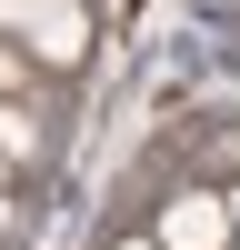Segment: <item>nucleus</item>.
Here are the masks:
<instances>
[{"instance_id":"nucleus-1","label":"nucleus","mask_w":240,"mask_h":250,"mask_svg":"<svg viewBox=\"0 0 240 250\" xmlns=\"http://www.w3.org/2000/svg\"><path fill=\"white\" fill-rule=\"evenodd\" d=\"M20 60H30V70H80V60H90V10H80V0H40V10L20 20Z\"/></svg>"},{"instance_id":"nucleus-2","label":"nucleus","mask_w":240,"mask_h":250,"mask_svg":"<svg viewBox=\"0 0 240 250\" xmlns=\"http://www.w3.org/2000/svg\"><path fill=\"white\" fill-rule=\"evenodd\" d=\"M150 240H160V250H230V210H220V190H200V180L170 190V200L150 210Z\"/></svg>"},{"instance_id":"nucleus-3","label":"nucleus","mask_w":240,"mask_h":250,"mask_svg":"<svg viewBox=\"0 0 240 250\" xmlns=\"http://www.w3.org/2000/svg\"><path fill=\"white\" fill-rule=\"evenodd\" d=\"M40 140H50V130H40L20 100H0V160H10V170H20V160H40Z\"/></svg>"},{"instance_id":"nucleus-4","label":"nucleus","mask_w":240,"mask_h":250,"mask_svg":"<svg viewBox=\"0 0 240 250\" xmlns=\"http://www.w3.org/2000/svg\"><path fill=\"white\" fill-rule=\"evenodd\" d=\"M20 90H30V60H20L10 40H0V100H20Z\"/></svg>"},{"instance_id":"nucleus-5","label":"nucleus","mask_w":240,"mask_h":250,"mask_svg":"<svg viewBox=\"0 0 240 250\" xmlns=\"http://www.w3.org/2000/svg\"><path fill=\"white\" fill-rule=\"evenodd\" d=\"M30 10H40V0H0V30L20 40V20H30Z\"/></svg>"},{"instance_id":"nucleus-6","label":"nucleus","mask_w":240,"mask_h":250,"mask_svg":"<svg viewBox=\"0 0 240 250\" xmlns=\"http://www.w3.org/2000/svg\"><path fill=\"white\" fill-rule=\"evenodd\" d=\"M220 210H230V240H240V180H230V190H220Z\"/></svg>"},{"instance_id":"nucleus-7","label":"nucleus","mask_w":240,"mask_h":250,"mask_svg":"<svg viewBox=\"0 0 240 250\" xmlns=\"http://www.w3.org/2000/svg\"><path fill=\"white\" fill-rule=\"evenodd\" d=\"M10 230H20V210H10V200H0V250H10Z\"/></svg>"},{"instance_id":"nucleus-8","label":"nucleus","mask_w":240,"mask_h":250,"mask_svg":"<svg viewBox=\"0 0 240 250\" xmlns=\"http://www.w3.org/2000/svg\"><path fill=\"white\" fill-rule=\"evenodd\" d=\"M110 250H160V240H150V230H130V240H110Z\"/></svg>"},{"instance_id":"nucleus-9","label":"nucleus","mask_w":240,"mask_h":250,"mask_svg":"<svg viewBox=\"0 0 240 250\" xmlns=\"http://www.w3.org/2000/svg\"><path fill=\"white\" fill-rule=\"evenodd\" d=\"M230 250H240V240H230Z\"/></svg>"}]
</instances>
